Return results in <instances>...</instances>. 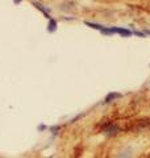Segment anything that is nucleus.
<instances>
[{"instance_id":"1a4fd4ad","label":"nucleus","mask_w":150,"mask_h":158,"mask_svg":"<svg viewBox=\"0 0 150 158\" xmlns=\"http://www.w3.org/2000/svg\"><path fill=\"white\" fill-rule=\"evenodd\" d=\"M149 33H150V31H149Z\"/></svg>"},{"instance_id":"6e6552de","label":"nucleus","mask_w":150,"mask_h":158,"mask_svg":"<svg viewBox=\"0 0 150 158\" xmlns=\"http://www.w3.org/2000/svg\"><path fill=\"white\" fill-rule=\"evenodd\" d=\"M50 131H52L53 133H57V131H59V127H52L50 128Z\"/></svg>"},{"instance_id":"f257e3e1","label":"nucleus","mask_w":150,"mask_h":158,"mask_svg":"<svg viewBox=\"0 0 150 158\" xmlns=\"http://www.w3.org/2000/svg\"><path fill=\"white\" fill-rule=\"evenodd\" d=\"M102 32L106 33V34H109V33H119V34H121V36H125V37H129V36H131V34L133 33L132 31H129V29H127V28H117V27H115V28H103Z\"/></svg>"},{"instance_id":"7ed1b4c3","label":"nucleus","mask_w":150,"mask_h":158,"mask_svg":"<svg viewBox=\"0 0 150 158\" xmlns=\"http://www.w3.org/2000/svg\"><path fill=\"white\" fill-rule=\"evenodd\" d=\"M132 152H133L132 148H127V149L123 150L121 153H119V156L116 158H131L132 157Z\"/></svg>"},{"instance_id":"20e7f679","label":"nucleus","mask_w":150,"mask_h":158,"mask_svg":"<svg viewBox=\"0 0 150 158\" xmlns=\"http://www.w3.org/2000/svg\"><path fill=\"white\" fill-rule=\"evenodd\" d=\"M117 98H121V94H119V92H109L108 95L106 96V103L112 102V100H115V99H117Z\"/></svg>"},{"instance_id":"0eeeda50","label":"nucleus","mask_w":150,"mask_h":158,"mask_svg":"<svg viewBox=\"0 0 150 158\" xmlns=\"http://www.w3.org/2000/svg\"><path fill=\"white\" fill-rule=\"evenodd\" d=\"M45 129H46V125H44V124H40V125H38V131H40V132H42V131H45Z\"/></svg>"},{"instance_id":"423d86ee","label":"nucleus","mask_w":150,"mask_h":158,"mask_svg":"<svg viewBox=\"0 0 150 158\" xmlns=\"http://www.w3.org/2000/svg\"><path fill=\"white\" fill-rule=\"evenodd\" d=\"M33 4H34V6H36L38 9H41V11H42L45 15H46V17H50V16H49V13H48V11H46V9H45L44 7H41V4H40V3H33Z\"/></svg>"},{"instance_id":"39448f33","label":"nucleus","mask_w":150,"mask_h":158,"mask_svg":"<svg viewBox=\"0 0 150 158\" xmlns=\"http://www.w3.org/2000/svg\"><path fill=\"white\" fill-rule=\"evenodd\" d=\"M57 29V23H56V20H50L49 21V27H48V31L49 32H54Z\"/></svg>"},{"instance_id":"f03ea898","label":"nucleus","mask_w":150,"mask_h":158,"mask_svg":"<svg viewBox=\"0 0 150 158\" xmlns=\"http://www.w3.org/2000/svg\"><path fill=\"white\" fill-rule=\"evenodd\" d=\"M117 132H119V127L116 124H109L108 127H106L103 129V133L106 136H113V135H116Z\"/></svg>"}]
</instances>
